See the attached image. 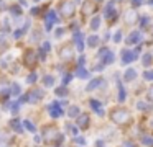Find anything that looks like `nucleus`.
I'll list each match as a JSON object with an SVG mask.
<instances>
[{
  "mask_svg": "<svg viewBox=\"0 0 153 147\" xmlns=\"http://www.w3.org/2000/svg\"><path fill=\"white\" fill-rule=\"evenodd\" d=\"M10 91L13 95H18V93H20V87H18L17 83H13V85H12V88H10Z\"/></svg>",
  "mask_w": 153,
  "mask_h": 147,
  "instance_id": "obj_32",
  "label": "nucleus"
},
{
  "mask_svg": "<svg viewBox=\"0 0 153 147\" xmlns=\"http://www.w3.org/2000/svg\"><path fill=\"white\" fill-rule=\"evenodd\" d=\"M23 124H25V127H27L28 131H31V132H35V126L30 123V121H23Z\"/></svg>",
  "mask_w": 153,
  "mask_h": 147,
  "instance_id": "obj_33",
  "label": "nucleus"
},
{
  "mask_svg": "<svg viewBox=\"0 0 153 147\" xmlns=\"http://www.w3.org/2000/svg\"><path fill=\"white\" fill-rule=\"evenodd\" d=\"M69 80H71V75H66V77H64V85H66Z\"/></svg>",
  "mask_w": 153,
  "mask_h": 147,
  "instance_id": "obj_46",
  "label": "nucleus"
},
{
  "mask_svg": "<svg viewBox=\"0 0 153 147\" xmlns=\"http://www.w3.org/2000/svg\"><path fill=\"white\" fill-rule=\"evenodd\" d=\"M69 129L73 131V134H74V136H76V132H77V127H73V126H69Z\"/></svg>",
  "mask_w": 153,
  "mask_h": 147,
  "instance_id": "obj_48",
  "label": "nucleus"
},
{
  "mask_svg": "<svg viewBox=\"0 0 153 147\" xmlns=\"http://www.w3.org/2000/svg\"><path fill=\"white\" fill-rule=\"evenodd\" d=\"M143 77H145V78H153V72H145Z\"/></svg>",
  "mask_w": 153,
  "mask_h": 147,
  "instance_id": "obj_39",
  "label": "nucleus"
},
{
  "mask_svg": "<svg viewBox=\"0 0 153 147\" xmlns=\"http://www.w3.org/2000/svg\"><path fill=\"white\" fill-rule=\"evenodd\" d=\"M138 39H140V31H135V33H132V34L127 38V42H128V44H135Z\"/></svg>",
  "mask_w": 153,
  "mask_h": 147,
  "instance_id": "obj_15",
  "label": "nucleus"
},
{
  "mask_svg": "<svg viewBox=\"0 0 153 147\" xmlns=\"http://www.w3.org/2000/svg\"><path fill=\"white\" fill-rule=\"evenodd\" d=\"M109 49H107V48H102V49H100V51H99V57L100 59H102V61H105V57H107V56H109Z\"/></svg>",
  "mask_w": 153,
  "mask_h": 147,
  "instance_id": "obj_26",
  "label": "nucleus"
},
{
  "mask_svg": "<svg viewBox=\"0 0 153 147\" xmlns=\"http://www.w3.org/2000/svg\"><path fill=\"white\" fill-rule=\"evenodd\" d=\"M40 13V8H31V15H38Z\"/></svg>",
  "mask_w": 153,
  "mask_h": 147,
  "instance_id": "obj_41",
  "label": "nucleus"
},
{
  "mask_svg": "<svg viewBox=\"0 0 153 147\" xmlns=\"http://www.w3.org/2000/svg\"><path fill=\"white\" fill-rule=\"evenodd\" d=\"M100 83H104V80H102V78H94V80L91 82L89 85H87V91H92L94 88H97Z\"/></svg>",
  "mask_w": 153,
  "mask_h": 147,
  "instance_id": "obj_13",
  "label": "nucleus"
},
{
  "mask_svg": "<svg viewBox=\"0 0 153 147\" xmlns=\"http://www.w3.org/2000/svg\"><path fill=\"white\" fill-rule=\"evenodd\" d=\"M135 18H137V13L135 12H128V13H127V23H135Z\"/></svg>",
  "mask_w": 153,
  "mask_h": 147,
  "instance_id": "obj_25",
  "label": "nucleus"
},
{
  "mask_svg": "<svg viewBox=\"0 0 153 147\" xmlns=\"http://www.w3.org/2000/svg\"><path fill=\"white\" fill-rule=\"evenodd\" d=\"M142 142L145 146H153V137H148V136H143L142 137Z\"/></svg>",
  "mask_w": 153,
  "mask_h": 147,
  "instance_id": "obj_29",
  "label": "nucleus"
},
{
  "mask_svg": "<svg viewBox=\"0 0 153 147\" xmlns=\"http://www.w3.org/2000/svg\"><path fill=\"white\" fill-rule=\"evenodd\" d=\"M56 21H58V18H56V12H53V10H51V12L46 15V21H45V26H46V29H48V31L51 29L53 23H56Z\"/></svg>",
  "mask_w": 153,
  "mask_h": 147,
  "instance_id": "obj_8",
  "label": "nucleus"
},
{
  "mask_svg": "<svg viewBox=\"0 0 153 147\" xmlns=\"http://www.w3.org/2000/svg\"><path fill=\"white\" fill-rule=\"evenodd\" d=\"M122 56H123V59H122L123 64L133 62V61L137 59V56H138V49H137V51H133V52H130V51H122Z\"/></svg>",
  "mask_w": 153,
  "mask_h": 147,
  "instance_id": "obj_5",
  "label": "nucleus"
},
{
  "mask_svg": "<svg viewBox=\"0 0 153 147\" xmlns=\"http://www.w3.org/2000/svg\"><path fill=\"white\" fill-rule=\"evenodd\" d=\"M148 98H150V100L153 101V87H152V88H150V90H148Z\"/></svg>",
  "mask_w": 153,
  "mask_h": 147,
  "instance_id": "obj_40",
  "label": "nucleus"
},
{
  "mask_svg": "<svg viewBox=\"0 0 153 147\" xmlns=\"http://www.w3.org/2000/svg\"><path fill=\"white\" fill-rule=\"evenodd\" d=\"M35 2H38V0H35Z\"/></svg>",
  "mask_w": 153,
  "mask_h": 147,
  "instance_id": "obj_55",
  "label": "nucleus"
},
{
  "mask_svg": "<svg viewBox=\"0 0 153 147\" xmlns=\"http://www.w3.org/2000/svg\"><path fill=\"white\" fill-rule=\"evenodd\" d=\"M137 108L142 110V111H150L152 110V106H150L148 103H145V101H138V103H137Z\"/></svg>",
  "mask_w": 153,
  "mask_h": 147,
  "instance_id": "obj_21",
  "label": "nucleus"
},
{
  "mask_svg": "<svg viewBox=\"0 0 153 147\" xmlns=\"http://www.w3.org/2000/svg\"><path fill=\"white\" fill-rule=\"evenodd\" d=\"M74 41H76L77 51H82V49H84V41H82V33H81V31L74 33Z\"/></svg>",
  "mask_w": 153,
  "mask_h": 147,
  "instance_id": "obj_12",
  "label": "nucleus"
},
{
  "mask_svg": "<svg viewBox=\"0 0 153 147\" xmlns=\"http://www.w3.org/2000/svg\"><path fill=\"white\" fill-rule=\"evenodd\" d=\"M23 29H17V31H15V38H20V36H23Z\"/></svg>",
  "mask_w": 153,
  "mask_h": 147,
  "instance_id": "obj_37",
  "label": "nucleus"
},
{
  "mask_svg": "<svg viewBox=\"0 0 153 147\" xmlns=\"http://www.w3.org/2000/svg\"><path fill=\"white\" fill-rule=\"evenodd\" d=\"M120 39H122V33L117 31V33H115V36H114V41H115V42H120Z\"/></svg>",
  "mask_w": 153,
  "mask_h": 147,
  "instance_id": "obj_35",
  "label": "nucleus"
},
{
  "mask_svg": "<svg viewBox=\"0 0 153 147\" xmlns=\"http://www.w3.org/2000/svg\"><path fill=\"white\" fill-rule=\"evenodd\" d=\"M10 126L13 127L17 132H22V123H20L18 119H12V121H10Z\"/></svg>",
  "mask_w": 153,
  "mask_h": 147,
  "instance_id": "obj_19",
  "label": "nucleus"
},
{
  "mask_svg": "<svg viewBox=\"0 0 153 147\" xmlns=\"http://www.w3.org/2000/svg\"><path fill=\"white\" fill-rule=\"evenodd\" d=\"M5 90H8L7 85H0V91H5Z\"/></svg>",
  "mask_w": 153,
  "mask_h": 147,
  "instance_id": "obj_44",
  "label": "nucleus"
},
{
  "mask_svg": "<svg viewBox=\"0 0 153 147\" xmlns=\"http://www.w3.org/2000/svg\"><path fill=\"white\" fill-rule=\"evenodd\" d=\"M97 2H102V0H97Z\"/></svg>",
  "mask_w": 153,
  "mask_h": 147,
  "instance_id": "obj_54",
  "label": "nucleus"
},
{
  "mask_svg": "<svg viewBox=\"0 0 153 147\" xmlns=\"http://www.w3.org/2000/svg\"><path fill=\"white\" fill-rule=\"evenodd\" d=\"M87 44H89L91 48H96V46L99 44V38H97V36H89V38H87Z\"/></svg>",
  "mask_w": 153,
  "mask_h": 147,
  "instance_id": "obj_20",
  "label": "nucleus"
},
{
  "mask_svg": "<svg viewBox=\"0 0 153 147\" xmlns=\"http://www.w3.org/2000/svg\"><path fill=\"white\" fill-rule=\"evenodd\" d=\"M77 126H79L81 129H86V127L89 126V116H87V114H79V116H77Z\"/></svg>",
  "mask_w": 153,
  "mask_h": 147,
  "instance_id": "obj_11",
  "label": "nucleus"
},
{
  "mask_svg": "<svg viewBox=\"0 0 153 147\" xmlns=\"http://www.w3.org/2000/svg\"><path fill=\"white\" fill-rule=\"evenodd\" d=\"M87 75H89V72H87L84 67H81V65H79V69L76 70V77H79V78H87Z\"/></svg>",
  "mask_w": 153,
  "mask_h": 147,
  "instance_id": "obj_18",
  "label": "nucleus"
},
{
  "mask_svg": "<svg viewBox=\"0 0 153 147\" xmlns=\"http://www.w3.org/2000/svg\"><path fill=\"white\" fill-rule=\"evenodd\" d=\"M94 10H96V5H92V3H84V7H82L84 15H89V13H92Z\"/></svg>",
  "mask_w": 153,
  "mask_h": 147,
  "instance_id": "obj_17",
  "label": "nucleus"
},
{
  "mask_svg": "<svg viewBox=\"0 0 153 147\" xmlns=\"http://www.w3.org/2000/svg\"><path fill=\"white\" fill-rule=\"evenodd\" d=\"M104 15H105V18H109V20H114V21H115V16H117V13H115V8H114V2L107 3L105 10H104Z\"/></svg>",
  "mask_w": 153,
  "mask_h": 147,
  "instance_id": "obj_7",
  "label": "nucleus"
},
{
  "mask_svg": "<svg viewBox=\"0 0 153 147\" xmlns=\"http://www.w3.org/2000/svg\"><path fill=\"white\" fill-rule=\"evenodd\" d=\"M112 62H114V52L110 51V52H109V56L105 57V61H104V64H112Z\"/></svg>",
  "mask_w": 153,
  "mask_h": 147,
  "instance_id": "obj_31",
  "label": "nucleus"
},
{
  "mask_svg": "<svg viewBox=\"0 0 153 147\" xmlns=\"http://www.w3.org/2000/svg\"><path fill=\"white\" fill-rule=\"evenodd\" d=\"M110 118H112L114 123H117V124H123V123H127V121H128L130 114L127 113V110H115L112 114H110Z\"/></svg>",
  "mask_w": 153,
  "mask_h": 147,
  "instance_id": "obj_1",
  "label": "nucleus"
},
{
  "mask_svg": "<svg viewBox=\"0 0 153 147\" xmlns=\"http://www.w3.org/2000/svg\"><path fill=\"white\" fill-rule=\"evenodd\" d=\"M135 77H137V70H135V69H128V70L125 72V75H123V78H125L127 82L133 80Z\"/></svg>",
  "mask_w": 153,
  "mask_h": 147,
  "instance_id": "obj_14",
  "label": "nucleus"
},
{
  "mask_svg": "<svg viewBox=\"0 0 153 147\" xmlns=\"http://www.w3.org/2000/svg\"><path fill=\"white\" fill-rule=\"evenodd\" d=\"M152 127H153V121H152Z\"/></svg>",
  "mask_w": 153,
  "mask_h": 147,
  "instance_id": "obj_53",
  "label": "nucleus"
},
{
  "mask_svg": "<svg viewBox=\"0 0 153 147\" xmlns=\"http://www.w3.org/2000/svg\"><path fill=\"white\" fill-rule=\"evenodd\" d=\"M74 140H76L77 144H86V140H84V137H74Z\"/></svg>",
  "mask_w": 153,
  "mask_h": 147,
  "instance_id": "obj_38",
  "label": "nucleus"
},
{
  "mask_svg": "<svg viewBox=\"0 0 153 147\" xmlns=\"http://www.w3.org/2000/svg\"><path fill=\"white\" fill-rule=\"evenodd\" d=\"M12 12H13V13H20V8H18V7H13V8H12Z\"/></svg>",
  "mask_w": 153,
  "mask_h": 147,
  "instance_id": "obj_47",
  "label": "nucleus"
},
{
  "mask_svg": "<svg viewBox=\"0 0 153 147\" xmlns=\"http://www.w3.org/2000/svg\"><path fill=\"white\" fill-rule=\"evenodd\" d=\"M132 3H133V7H138L142 3V0H132Z\"/></svg>",
  "mask_w": 153,
  "mask_h": 147,
  "instance_id": "obj_42",
  "label": "nucleus"
},
{
  "mask_svg": "<svg viewBox=\"0 0 153 147\" xmlns=\"http://www.w3.org/2000/svg\"><path fill=\"white\" fill-rule=\"evenodd\" d=\"M99 26H100V16L92 18V21H91V28H92V29H97Z\"/></svg>",
  "mask_w": 153,
  "mask_h": 147,
  "instance_id": "obj_23",
  "label": "nucleus"
},
{
  "mask_svg": "<svg viewBox=\"0 0 153 147\" xmlns=\"http://www.w3.org/2000/svg\"><path fill=\"white\" fill-rule=\"evenodd\" d=\"M36 74H30V75H28V78H27V82H28V83H33V82H36Z\"/></svg>",
  "mask_w": 153,
  "mask_h": 147,
  "instance_id": "obj_34",
  "label": "nucleus"
},
{
  "mask_svg": "<svg viewBox=\"0 0 153 147\" xmlns=\"http://www.w3.org/2000/svg\"><path fill=\"white\" fill-rule=\"evenodd\" d=\"M56 95H63V97H66L68 95V90H66V87H61V88H56Z\"/></svg>",
  "mask_w": 153,
  "mask_h": 147,
  "instance_id": "obj_30",
  "label": "nucleus"
},
{
  "mask_svg": "<svg viewBox=\"0 0 153 147\" xmlns=\"http://www.w3.org/2000/svg\"><path fill=\"white\" fill-rule=\"evenodd\" d=\"M61 114H63V110H61V105L59 103H51L50 105V116L51 118H59Z\"/></svg>",
  "mask_w": 153,
  "mask_h": 147,
  "instance_id": "obj_6",
  "label": "nucleus"
},
{
  "mask_svg": "<svg viewBox=\"0 0 153 147\" xmlns=\"http://www.w3.org/2000/svg\"><path fill=\"white\" fill-rule=\"evenodd\" d=\"M43 82H45V85H46V87H51V85L54 83V77H51V75H45Z\"/></svg>",
  "mask_w": 153,
  "mask_h": 147,
  "instance_id": "obj_22",
  "label": "nucleus"
},
{
  "mask_svg": "<svg viewBox=\"0 0 153 147\" xmlns=\"http://www.w3.org/2000/svg\"><path fill=\"white\" fill-rule=\"evenodd\" d=\"M91 106L94 108V111H96V113H99V114H104V110H102V106H100V103H99V101H96V100H91Z\"/></svg>",
  "mask_w": 153,
  "mask_h": 147,
  "instance_id": "obj_16",
  "label": "nucleus"
},
{
  "mask_svg": "<svg viewBox=\"0 0 153 147\" xmlns=\"http://www.w3.org/2000/svg\"><path fill=\"white\" fill-rule=\"evenodd\" d=\"M41 97H43V91L38 90V88H36V90H33V91H30V93L27 95L28 101H31V103H33V101H40Z\"/></svg>",
  "mask_w": 153,
  "mask_h": 147,
  "instance_id": "obj_10",
  "label": "nucleus"
},
{
  "mask_svg": "<svg viewBox=\"0 0 153 147\" xmlns=\"http://www.w3.org/2000/svg\"><path fill=\"white\" fill-rule=\"evenodd\" d=\"M122 147H135V146H133V144L132 142H125V144H123V146Z\"/></svg>",
  "mask_w": 153,
  "mask_h": 147,
  "instance_id": "obj_45",
  "label": "nucleus"
},
{
  "mask_svg": "<svg viewBox=\"0 0 153 147\" xmlns=\"http://www.w3.org/2000/svg\"><path fill=\"white\" fill-rule=\"evenodd\" d=\"M43 136H45V139H46L48 142H53L54 139H58V140H63V136H61V134H58L56 127H53V126H50V127H45V129H43Z\"/></svg>",
  "mask_w": 153,
  "mask_h": 147,
  "instance_id": "obj_2",
  "label": "nucleus"
},
{
  "mask_svg": "<svg viewBox=\"0 0 153 147\" xmlns=\"http://www.w3.org/2000/svg\"><path fill=\"white\" fill-rule=\"evenodd\" d=\"M84 61H86V59H84V57H81V59H79V65H81V67H82V64H84Z\"/></svg>",
  "mask_w": 153,
  "mask_h": 147,
  "instance_id": "obj_50",
  "label": "nucleus"
},
{
  "mask_svg": "<svg viewBox=\"0 0 153 147\" xmlns=\"http://www.w3.org/2000/svg\"><path fill=\"white\" fill-rule=\"evenodd\" d=\"M68 114H69L71 118L79 116V108H77V106H71V108H69V111H68Z\"/></svg>",
  "mask_w": 153,
  "mask_h": 147,
  "instance_id": "obj_24",
  "label": "nucleus"
},
{
  "mask_svg": "<svg viewBox=\"0 0 153 147\" xmlns=\"http://www.w3.org/2000/svg\"><path fill=\"white\" fill-rule=\"evenodd\" d=\"M50 49H51V44H50V42H43V51L46 52V51H50Z\"/></svg>",
  "mask_w": 153,
  "mask_h": 147,
  "instance_id": "obj_36",
  "label": "nucleus"
},
{
  "mask_svg": "<svg viewBox=\"0 0 153 147\" xmlns=\"http://www.w3.org/2000/svg\"><path fill=\"white\" fill-rule=\"evenodd\" d=\"M36 62V56H35V51H27L25 52V64L28 67H33V64Z\"/></svg>",
  "mask_w": 153,
  "mask_h": 147,
  "instance_id": "obj_9",
  "label": "nucleus"
},
{
  "mask_svg": "<svg viewBox=\"0 0 153 147\" xmlns=\"http://www.w3.org/2000/svg\"><path fill=\"white\" fill-rule=\"evenodd\" d=\"M97 147H104V144L102 142H97Z\"/></svg>",
  "mask_w": 153,
  "mask_h": 147,
  "instance_id": "obj_51",
  "label": "nucleus"
},
{
  "mask_svg": "<svg viewBox=\"0 0 153 147\" xmlns=\"http://www.w3.org/2000/svg\"><path fill=\"white\" fill-rule=\"evenodd\" d=\"M74 10H76L74 3H73V2H68V0L59 5V12H61V15H63L64 18H69V16H73V15H74Z\"/></svg>",
  "mask_w": 153,
  "mask_h": 147,
  "instance_id": "obj_3",
  "label": "nucleus"
},
{
  "mask_svg": "<svg viewBox=\"0 0 153 147\" xmlns=\"http://www.w3.org/2000/svg\"><path fill=\"white\" fill-rule=\"evenodd\" d=\"M63 33H64V29H63V28L56 29V36H61V34H63Z\"/></svg>",
  "mask_w": 153,
  "mask_h": 147,
  "instance_id": "obj_43",
  "label": "nucleus"
},
{
  "mask_svg": "<svg viewBox=\"0 0 153 147\" xmlns=\"http://www.w3.org/2000/svg\"><path fill=\"white\" fill-rule=\"evenodd\" d=\"M146 21H148V16H143V18H142V25H145Z\"/></svg>",
  "mask_w": 153,
  "mask_h": 147,
  "instance_id": "obj_49",
  "label": "nucleus"
},
{
  "mask_svg": "<svg viewBox=\"0 0 153 147\" xmlns=\"http://www.w3.org/2000/svg\"><path fill=\"white\" fill-rule=\"evenodd\" d=\"M119 100H120V101L125 100V90H123L122 83H119Z\"/></svg>",
  "mask_w": 153,
  "mask_h": 147,
  "instance_id": "obj_27",
  "label": "nucleus"
},
{
  "mask_svg": "<svg viewBox=\"0 0 153 147\" xmlns=\"http://www.w3.org/2000/svg\"><path fill=\"white\" fill-rule=\"evenodd\" d=\"M143 65H146V67H148L150 64H152V54H145L143 56Z\"/></svg>",
  "mask_w": 153,
  "mask_h": 147,
  "instance_id": "obj_28",
  "label": "nucleus"
},
{
  "mask_svg": "<svg viewBox=\"0 0 153 147\" xmlns=\"http://www.w3.org/2000/svg\"><path fill=\"white\" fill-rule=\"evenodd\" d=\"M148 5H153V0H148Z\"/></svg>",
  "mask_w": 153,
  "mask_h": 147,
  "instance_id": "obj_52",
  "label": "nucleus"
},
{
  "mask_svg": "<svg viewBox=\"0 0 153 147\" xmlns=\"http://www.w3.org/2000/svg\"><path fill=\"white\" fill-rule=\"evenodd\" d=\"M59 57L64 59V61H69L71 57H74V49L71 48V46H64V48H61Z\"/></svg>",
  "mask_w": 153,
  "mask_h": 147,
  "instance_id": "obj_4",
  "label": "nucleus"
}]
</instances>
